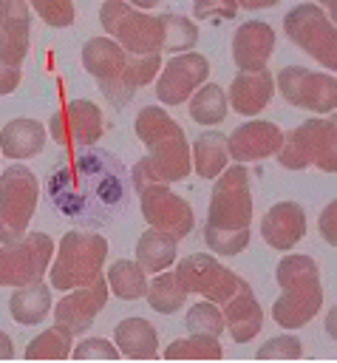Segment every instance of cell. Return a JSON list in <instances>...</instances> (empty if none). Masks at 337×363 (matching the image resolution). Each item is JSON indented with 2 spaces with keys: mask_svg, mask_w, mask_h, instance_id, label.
Masks as SVG:
<instances>
[{
  "mask_svg": "<svg viewBox=\"0 0 337 363\" xmlns=\"http://www.w3.org/2000/svg\"><path fill=\"white\" fill-rule=\"evenodd\" d=\"M51 286L42 281L25 284V286H14L11 298H8V312L11 320H17L20 326H37L40 320H45V315L51 312Z\"/></svg>",
  "mask_w": 337,
  "mask_h": 363,
  "instance_id": "484cf974",
  "label": "cell"
},
{
  "mask_svg": "<svg viewBox=\"0 0 337 363\" xmlns=\"http://www.w3.org/2000/svg\"><path fill=\"white\" fill-rule=\"evenodd\" d=\"M105 281H108V289L122 301H139L147 292V272L130 258L113 261L108 267Z\"/></svg>",
  "mask_w": 337,
  "mask_h": 363,
  "instance_id": "f546056e",
  "label": "cell"
},
{
  "mask_svg": "<svg viewBox=\"0 0 337 363\" xmlns=\"http://www.w3.org/2000/svg\"><path fill=\"white\" fill-rule=\"evenodd\" d=\"M130 187L125 162L105 147H76L45 176V193L54 210L76 224L102 227L119 216Z\"/></svg>",
  "mask_w": 337,
  "mask_h": 363,
  "instance_id": "6da1fadb",
  "label": "cell"
},
{
  "mask_svg": "<svg viewBox=\"0 0 337 363\" xmlns=\"http://www.w3.org/2000/svg\"><path fill=\"white\" fill-rule=\"evenodd\" d=\"M71 335L59 326L42 329L37 337L28 340L25 346V360H65L71 357Z\"/></svg>",
  "mask_w": 337,
  "mask_h": 363,
  "instance_id": "836d02e7",
  "label": "cell"
},
{
  "mask_svg": "<svg viewBox=\"0 0 337 363\" xmlns=\"http://www.w3.org/2000/svg\"><path fill=\"white\" fill-rule=\"evenodd\" d=\"M99 23L108 37L122 45L130 57H147L161 51V26L156 14L133 9L125 0H105L99 9Z\"/></svg>",
  "mask_w": 337,
  "mask_h": 363,
  "instance_id": "8992f818",
  "label": "cell"
},
{
  "mask_svg": "<svg viewBox=\"0 0 337 363\" xmlns=\"http://www.w3.org/2000/svg\"><path fill=\"white\" fill-rule=\"evenodd\" d=\"M190 119L198 125H221L227 119V91L218 82H204L190 99Z\"/></svg>",
  "mask_w": 337,
  "mask_h": 363,
  "instance_id": "1f68e13d",
  "label": "cell"
},
{
  "mask_svg": "<svg viewBox=\"0 0 337 363\" xmlns=\"http://www.w3.org/2000/svg\"><path fill=\"white\" fill-rule=\"evenodd\" d=\"M252 221V193H249V173L244 164L224 167L215 176L210 207H207V227L218 230H244Z\"/></svg>",
  "mask_w": 337,
  "mask_h": 363,
  "instance_id": "8fae6325",
  "label": "cell"
},
{
  "mask_svg": "<svg viewBox=\"0 0 337 363\" xmlns=\"http://www.w3.org/2000/svg\"><path fill=\"white\" fill-rule=\"evenodd\" d=\"M54 238L48 233H23L17 241L0 244V286H25L42 281L54 258Z\"/></svg>",
  "mask_w": 337,
  "mask_h": 363,
  "instance_id": "30bf717a",
  "label": "cell"
},
{
  "mask_svg": "<svg viewBox=\"0 0 337 363\" xmlns=\"http://www.w3.org/2000/svg\"><path fill=\"white\" fill-rule=\"evenodd\" d=\"M113 346L127 360H156L159 335L147 318H125L113 329Z\"/></svg>",
  "mask_w": 337,
  "mask_h": 363,
  "instance_id": "cb8c5ba5",
  "label": "cell"
},
{
  "mask_svg": "<svg viewBox=\"0 0 337 363\" xmlns=\"http://www.w3.org/2000/svg\"><path fill=\"white\" fill-rule=\"evenodd\" d=\"M31 6L25 0H0V57L23 65L31 45Z\"/></svg>",
  "mask_w": 337,
  "mask_h": 363,
  "instance_id": "44dd1931",
  "label": "cell"
},
{
  "mask_svg": "<svg viewBox=\"0 0 337 363\" xmlns=\"http://www.w3.org/2000/svg\"><path fill=\"white\" fill-rule=\"evenodd\" d=\"M139 210H142V218L153 227V230H161L167 235H173L176 241L190 235L193 227H195V213L193 207L178 196L173 193L167 184H150L139 193Z\"/></svg>",
  "mask_w": 337,
  "mask_h": 363,
  "instance_id": "5bb4252c",
  "label": "cell"
},
{
  "mask_svg": "<svg viewBox=\"0 0 337 363\" xmlns=\"http://www.w3.org/2000/svg\"><path fill=\"white\" fill-rule=\"evenodd\" d=\"M280 295L272 303V320L283 329L306 326L323 306V286L317 261L300 252H286L275 267Z\"/></svg>",
  "mask_w": 337,
  "mask_h": 363,
  "instance_id": "7a4b0ae2",
  "label": "cell"
},
{
  "mask_svg": "<svg viewBox=\"0 0 337 363\" xmlns=\"http://www.w3.org/2000/svg\"><path fill=\"white\" fill-rule=\"evenodd\" d=\"M176 238L161 233V230H144L136 241V264L144 269V272H161V269H170L173 261H176Z\"/></svg>",
  "mask_w": 337,
  "mask_h": 363,
  "instance_id": "83f0119b",
  "label": "cell"
},
{
  "mask_svg": "<svg viewBox=\"0 0 337 363\" xmlns=\"http://www.w3.org/2000/svg\"><path fill=\"white\" fill-rule=\"evenodd\" d=\"M258 360H297L303 357V343L295 335H275L263 340V346L255 352Z\"/></svg>",
  "mask_w": 337,
  "mask_h": 363,
  "instance_id": "8d00e7d4",
  "label": "cell"
},
{
  "mask_svg": "<svg viewBox=\"0 0 337 363\" xmlns=\"http://www.w3.org/2000/svg\"><path fill=\"white\" fill-rule=\"evenodd\" d=\"M156 17H159V26H161V51L176 57V54H187V51L195 48L198 26L190 17L173 14V11H164V14H156Z\"/></svg>",
  "mask_w": 337,
  "mask_h": 363,
  "instance_id": "4dcf8cb0",
  "label": "cell"
},
{
  "mask_svg": "<svg viewBox=\"0 0 337 363\" xmlns=\"http://www.w3.org/2000/svg\"><path fill=\"white\" fill-rule=\"evenodd\" d=\"M161 357H167V360H221L224 349H221L218 337L187 335V337L170 340V346L161 352Z\"/></svg>",
  "mask_w": 337,
  "mask_h": 363,
  "instance_id": "d6a6232c",
  "label": "cell"
},
{
  "mask_svg": "<svg viewBox=\"0 0 337 363\" xmlns=\"http://www.w3.org/2000/svg\"><path fill=\"white\" fill-rule=\"evenodd\" d=\"M108 255V238L96 230H68L54 247V258L48 264V286L68 292L76 286H88L102 278Z\"/></svg>",
  "mask_w": 337,
  "mask_h": 363,
  "instance_id": "277c9868",
  "label": "cell"
},
{
  "mask_svg": "<svg viewBox=\"0 0 337 363\" xmlns=\"http://www.w3.org/2000/svg\"><path fill=\"white\" fill-rule=\"evenodd\" d=\"M45 128L37 119L20 116L3 125L0 130V153L8 159H31L45 147Z\"/></svg>",
  "mask_w": 337,
  "mask_h": 363,
  "instance_id": "d4e9b609",
  "label": "cell"
},
{
  "mask_svg": "<svg viewBox=\"0 0 337 363\" xmlns=\"http://www.w3.org/2000/svg\"><path fill=\"white\" fill-rule=\"evenodd\" d=\"M278 162L286 170H306L314 164L323 173L337 170V125L326 116H312L300 122L295 130L283 133L278 147Z\"/></svg>",
  "mask_w": 337,
  "mask_h": 363,
  "instance_id": "5b68a950",
  "label": "cell"
},
{
  "mask_svg": "<svg viewBox=\"0 0 337 363\" xmlns=\"http://www.w3.org/2000/svg\"><path fill=\"white\" fill-rule=\"evenodd\" d=\"M275 51V28L263 20H246L232 34V60L241 71H263Z\"/></svg>",
  "mask_w": 337,
  "mask_h": 363,
  "instance_id": "d6986e66",
  "label": "cell"
},
{
  "mask_svg": "<svg viewBox=\"0 0 337 363\" xmlns=\"http://www.w3.org/2000/svg\"><path fill=\"white\" fill-rule=\"evenodd\" d=\"M176 272H178V278L184 281V286H187L190 295H204L207 301H212V303H218V306H221V303L238 289V284H241V278H238L232 269L221 267L218 258H212V255H207V252H193V255L181 258L178 267H176Z\"/></svg>",
  "mask_w": 337,
  "mask_h": 363,
  "instance_id": "9a60e30c",
  "label": "cell"
},
{
  "mask_svg": "<svg viewBox=\"0 0 337 363\" xmlns=\"http://www.w3.org/2000/svg\"><path fill=\"white\" fill-rule=\"evenodd\" d=\"M184 326L190 335H210V337H221L224 332V315H221V306L212 303V301H201L195 306L187 309V318H184Z\"/></svg>",
  "mask_w": 337,
  "mask_h": 363,
  "instance_id": "e575fe53",
  "label": "cell"
},
{
  "mask_svg": "<svg viewBox=\"0 0 337 363\" xmlns=\"http://www.w3.org/2000/svg\"><path fill=\"white\" fill-rule=\"evenodd\" d=\"M105 133L102 108L91 99H71L48 122V136L59 147H93Z\"/></svg>",
  "mask_w": 337,
  "mask_h": 363,
  "instance_id": "4fadbf2b",
  "label": "cell"
},
{
  "mask_svg": "<svg viewBox=\"0 0 337 363\" xmlns=\"http://www.w3.org/2000/svg\"><path fill=\"white\" fill-rule=\"evenodd\" d=\"M161 71V57L159 54H147V57H130L127 60V82L133 88H144L150 85Z\"/></svg>",
  "mask_w": 337,
  "mask_h": 363,
  "instance_id": "ab89813d",
  "label": "cell"
},
{
  "mask_svg": "<svg viewBox=\"0 0 337 363\" xmlns=\"http://www.w3.org/2000/svg\"><path fill=\"white\" fill-rule=\"evenodd\" d=\"M40 182L25 164H11L0 173V244L17 241L37 213Z\"/></svg>",
  "mask_w": 337,
  "mask_h": 363,
  "instance_id": "52a82bcc",
  "label": "cell"
},
{
  "mask_svg": "<svg viewBox=\"0 0 337 363\" xmlns=\"http://www.w3.org/2000/svg\"><path fill=\"white\" fill-rule=\"evenodd\" d=\"M283 31L300 51H306L312 60H317L323 68H331V74H334V68H337V28L326 17L323 6L297 3L295 9L286 11Z\"/></svg>",
  "mask_w": 337,
  "mask_h": 363,
  "instance_id": "ba28073f",
  "label": "cell"
},
{
  "mask_svg": "<svg viewBox=\"0 0 337 363\" xmlns=\"http://www.w3.org/2000/svg\"><path fill=\"white\" fill-rule=\"evenodd\" d=\"M207 77H210V62L204 54L198 51L176 54L161 65L156 77V96L164 105H181L207 82Z\"/></svg>",
  "mask_w": 337,
  "mask_h": 363,
  "instance_id": "2e32d148",
  "label": "cell"
},
{
  "mask_svg": "<svg viewBox=\"0 0 337 363\" xmlns=\"http://www.w3.org/2000/svg\"><path fill=\"white\" fill-rule=\"evenodd\" d=\"M317 227H320L323 241L331 244V247H337V199H331V201L323 207V213H320V218H317Z\"/></svg>",
  "mask_w": 337,
  "mask_h": 363,
  "instance_id": "b9f144b4",
  "label": "cell"
},
{
  "mask_svg": "<svg viewBox=\"0 0 337 363\" xmlns=\"http://www.w3.org/2000/svg\"><path fill=\"white\" fill-rule=\"evenodd\" d=\"M280 142H283V130L275 122H269V119H249V122L238 125L227 136V153L238 164L261 162V159L275 156Z\"/></svg>",
  "mask_w": 337,
  "mask_h": 363,
  "instance_id": "ac0fdd59",
  "label": "cell"
},
{
  "mask_svg": "<svg viewBox=\"0 0 337 363\" xmlns=\"http://www.w3.org/2000/svg\"><path fill=\"white\" fill-rule=\"evenodd\" d=\"M31 11L37 17H42V23H48L51 28H65L74 23V3L71 0H34L31 3Z\"/></svg>",
  "mask_w": 337,
  "mask_h": 363,
  "instance_id": "74e56055",
  "label": "cell"
},
{
  "mask_svg": "<svg viewBox=\"0 0 337 363\" xmlns=\"http://www.w3.org/2000/svg\"><path fill=\"white\" fill-rule=\"evenodd\" d=\"M14 357V343H11V337L0 329V360H11Z\"/></svg>",
  "mask_w": 337,
  "mask_h": 363,
  "instance_id": "f6af8a7d",
  "label": "cell"
},
{
  "mask_svg": "<svg viewBox=\"0 0 337 363\" xmlns=\"http://www.w3.org/2000/svg\"><path fill=\"white\" fill-rule=\"evenodd\" d=\"M133 130L139 142L147 147V162L153 164L161 184L181 182L190 176V142L184 128L159 105H144L136 113Z\"/></svg>",
  "mask_w": 337,
  "mask_h": 363,
  "instance_id": "3957f363",
  "label": "cell"
},
{
  "mask_svg": "<svg viewBox=\"0 0 337 363\" xmlns=\"http://www.w3.org/2000/svg\"><path fill=\"white\" fill-rule=\"evenodd\" d=\"M275 91L295 108L309 113H331L337 108V79L329 71L286 65L275 77Z\"/></svg>",
  "mask_w": 337,
  "mask_h": 363,
  "instance_id": "7c38bea8",
  "label": "cell"
},
{
  "mask_svg": "<svg viewBox=\"0 0 337 363\" xmlns=\"http://www.w3.org/2000/svg\"><path fill=\"white\" fill-rule=\"evenodd\" d=\"M204 241L215 255H238L249 244V227L244 230H218V227H204Z\"/></svg>",
  "mask_w": 337,
  "mask_h": 363,
  "instance_id": "d590c367",
  "label": "cell"
},
{
  "mask_svg": "<svg viewBox=\"0 0 337 363\" xmlns=\"http://www.w3.org/2000/svg\"><path fill=\"white\" fill-rule=\"evenodd\" d=\"M272 96H275V77L269 74V68L255 71V74L238 71L227 91V105H232L235 113L255 116L272 102Z\"/></svg>",
  "mask_w": 337,
  "mask_h": 363,
  "instance_id": "603a6c76",
  "label": "cell"
},
{
  "mask_svg": "<svg viewBox=\"0 0 337 363\" xmlns=\"http://www.w3.org/2000/svg\"><path fill=\"white\" fill-rule=\"evenodd\" d=\"M221 315H224V329H229L232 340L238 343L252 340L263 326V309L246 281H241L238 289L221 303Z\"/></svg>",
  "mask_w": 337,
  "mask_h": 363,
  "instance_id": "7402d4cb",
  "label": "cell"
},
{
  "mask_svg": "<svg viewBox=\"0 0 337 363\" xmlns=\"http://www.w3.org/2000/svg\"><path fill=\"white\" fill-rule=\"evenodd\" d=\"M238 9L241 6L232 3V0H195L193 3L195 20H204V23H212V26H218L224 20H232L238 14Z\"/></svg>",
  "mask_w": 337,
  "mask_h": 363,
  "instance_id": "60d3db41",
  "label": "cell"
},
{
  "mask_svg": "<svg viewBox=\"0 0 337 363\" xmlns=\"http://www.w3.org/2000/svg\"><path fill=\"white\" fill-rule=\"evenodd\" d=\"M71 357L74 360H119V349L113 346V340L105 337H85L76 346H71Z\"/></svg>",
  "mask_w": 337,
  "mask_h": 363,
  "instance_id": "f35d334b",
  "label": "cell"
},
{
  "mask_svg": "<svg viewBox=\"0 0 337 363\" xmlns=\"http://www.w3.org/2000/svg\"><path fill=\"white\" fill-rule=\"evenodd\" d=\"M127 60L130 54L110 37H91L82 45V68L99 82V91L116 108L127 105L136 94V88L127 82Z\"/></svg>",
  "mask_w": 337,
  "mask_h": 363,
  "instance_id": "9c48e42d",
  "label": "cell"
},
{
  "mask_svg": "<svg viewBox=\"0 0 337 363\" xmlns=\"http://www.w3.org/2000/svg\"><path fill=\"white\" fill-rule=\"evenodd\" d=\"M108 295H110V289H108L105 275L96 278V281L88 284V286L68 289V295H62L59 303L51 306V312H54V326L65 329L71 337L88 332V329L93 326L96 315L105 309Z\"/></svg>",
  "mask_w": 337,
  "mask_h": 363,
  "instance_id": "e0dca14e",
  "label": "cell"
},
{
  "mask_svg": "<svg viewBox=\"0 0 337 363\" xmlns=\"http://www.w3.org/2000/svg\"><path fill=\"white\" fill-rule=\"evenodd\" d=\"M306 227H309V218H306V210L297 201H278L261 218L263 241L272 250H280V252L292 250L306 235Z\"/></svg>",
  "mask_w": 337,
  "mask_h": 363,
  "instance_id": "ffe728a7",
  "label": "cell"
},
{
  "mask_svg": "<svg viewBox=\"0 0 337 363\" xmlns=\"http://www.w3.org/2000/svg\"><path fill=\"white\" fill-rule=\"evenodd\" d=\"M20 79H23V68L20 65H11L8 60L0 57V96L14 94L17 85H20Z\"/></svg>",
  "mask_w": 337,
  "mask_h": 363,
  "instance_id": "ee69618b",
  "label": "cell"
},
{
  "mask_svg": "<svg viewBox=\"0 0 337 363\" xmlns=\"http://www.w3.org/2000/svg\"><path fill=\"white\" fill-rule=\"evenodd\" d=\"M150 184H159V176H156L153 164H150L147 156H144V159H139V162L130 167V187H133L136 193H142V190L150 187Z\"/></svg>",
  "mask_w": 337,
  "mask_h": 363,
  "instance_id": "7bdbcfd3",
  "label": "cell"
},
{
  "mask_svg": "<svg viewBox=\"0 0 337 363\" xmlns=\"http://www.w3.org/2000/svg\"><path fill=\"white\" fill-rule=\"evenodd\" d=\"M334 318H337V309L331 306V309H329V315H326V332L331 335V340H334V335H337V329H334Z\"/></svg>",
  "mask_w": 337,
  "mask_h": 363,
  "instance_id": "bcb514c9",
  "label": "cell"
},
{
  "mask_svg": "<svg viewBox=\"0 0 337 363\" xmlns=\"http://www.w3.org/2000/svg\"><path fill=\"white\" fill-rule=\"evenodd\" d=\"M187 295L190 292H187V286H184V281L178 278L176 269L156 272V278L147 281V292H144L150 309H156L159 315H173L176 309H181V303L187 301Z\"/></svg>",
  "mask_w": 337,
  "mask_h": 363,
  "instance_id": "f1b7e54d",
  "label": "cell"
},
{
  "mask_svg": "<svg viewBox=\"0 0 337 363\" xmlns=\"http://www.w3.org/2000/svg\"><path fill=\"white\" fill-rule=\"evenodd\" d=\"M229 162V153H227V136L218 133V130H204L195 136L193 147H190V164L195 167V173L201 179H215L224 173Z\"/></svg>",
  "mask_w": 337,
  "mask_h": 363,
  "instance_id": "4316f807",
  "label": "cell"
}]
</instances>
